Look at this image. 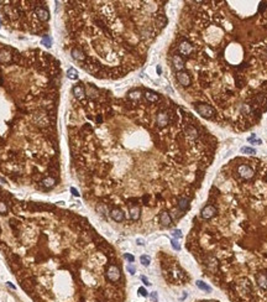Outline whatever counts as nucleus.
Returning a JSON list of instances; mask_svg holds the SVG:
<instances>
[{"label":"nucleus","instance_id":"f257e3e1","mask_svg":"<svg viewBox=\"0 0 267 302\" xmlns=\"http://www.w3.org/2000/svg\"><path fill=\"white\" fill-rule=\"evenodd\" d=\"M105 275H106V279H108V281L110 284H118L120 281V279H121V271H120L119 266L115 265V264L108 265Z\"/></svg>","mask_w":267,"mask_h":302},{"label":"nucleus","instance_id":"f03ea898","mask_svg":"<svg viewBox=\"0 0 267 302\" xmlns=\"http://www.w3.org/2000/svg\"><path fill=\"white\" fill-rule=\"evenodd\" d=\"M194 109L200 116H203L205 119H211L214 116V114H215L213 106H210L209 104H205V103H197V104H194Z\"/></svg>","mask_w":267,"mask_h":302},{"label":"nucleus","instance_id":"7ed1b4c3","mask_svg":"<svg viewBox=\"0 0 267 302\" xmlns=\"http://www.w3.org/2000/svg\"><path fill=\"white\" fill-rule=\"evenodd\" d=\"M238 174H239V176L241 177V178H244V180H250V178H252L254 177V170L250 167V166H247V165H240L239 167H238Z\"/></svg>","mask_w":267,"mask_h":302},{"label":"nucleus","instance_id":"20e7f679","mask_svg":"<svg viewBox=\"0 0 267 302\" xmlns=\"http://www.w3.org/2000/svg\"><path fill=\"white\" fill-rule=\"evenodd\" d=\"M215 214H216V208H215L214 205H211V204L205 205V207L202 209V213H200L202 218H204V219H210V218H213Z\"/></svg>","mask_w":267,"mask_h":302},{"label":"nucleus","instance_id":"39448f33","mask_svg":"<svg viewBox=\"0 0 267 302\" xmlns=\"http://www.w3.org/2000/svg\"><path fill=\"white\" fill-rule=\"evenodd\" d=\"M177 81L178 83L182 86V87H188L190 84V77L187 72L184 71H180L177 73Z\"/></svg>","mask_w":267,"mask_h":302},{"label":"nucleus","instance_id":"423d86ee","mask_svg":"<svg viewBox=\"0 0 267 302\" xmlns=\"http://www.w3.org/2000/svg\"><path fill=\"white\" fill-rule=\"evenodd\" d=\"M129 217L132 222H137L141 217V208L139 205H132L129 208Z\"/></svg>","mask_w":267,"mask_h":302},{"label":"nucleus","instance_id":"0eeeda50","mask_svg":"<svg viewBox=\"0 0 267 302\" xmlns=\"http://www.w3.org/2000/svg\"><path fill=\"white\" fill-rule=\"evenodd\" d=\"M110 217L113 218V220H115L118 223H120V222H122L125 219V214H124V212L120 208H111Z\"/></svg>","mask_w":267,"mask_h":302},{"label":"nucleus","instance_id":"6e6552de","mask_svg":"<svg viewBox=\"0 0 267 302\" xmlns=\"http://www.w3.org/2000/svg\"><path fill=\"white\" fill-rule=\"evenodd\" d=\"M178 50H179V53H180V55H183V56H189V55L192 53V51H193V47H192V45H190L189 42L183 41V42L179 45Z\"/></svg>","mask_w":267,"mask_h":302},{"label":"nucleus","instance_id":"1a4fd4ad","mask_svg":"<svg viewBox=\"0 0 267 302\" xmlns=\"http://www.w3.org/2000/svg\"><path fill=\"white\" fill-rule=\"evenodd\" d=\"M170 119H168V114L166 111H160L157 114V125L160 128H165L168 124Z\"/></svg>","mask_w":267,"mask_h":302},{"label":"nucleus","instance_id":"9d476101","mask_svg":"<svg viewBox=\"0 0 267 302\" xmlns=\"http://www.w3.org/2000/svg\"><path fill=\"white\" fill-rule=\"evenodd\" d=\"M160 223H161L162 227H166V228L172 224V218H171L168 212H162L160 214Z\"/></svg>","mask_w":267,"mask_h":302},{"label":"nucleus","instance_id":"9b49d317","mask_svg":"<svg viewBox=\"0 0 267 302\" xmlns=\"http://www.w3.org/2000/svg\"><path fill=\"white\" fill-rule=\"evenodd\" d=\"M172 63H173V67L177 70L178 72H180V71L184 68V61H183V58H182L179 55H173V57H172Z\"/></svg>","mask_w":267,"mask_h":302},{"label":"nucleus","instance_id":"f8f14e48","mask_svg":"<svg viewBox=\"0 0 267 302\" xmlns=\"http://www.w3.org/2000/svg\"><path fill=\"white\" fill-rule=\"evenodd\" d=\"M11 57H12V55H11V52H10L7 48H2V50H0V62H1V63H7V62H10V61H11Z\"/></svg>","mask_w":267,"mask_h":302},{"label":"nucleus","instance_id":"ddd939ff","mask_svg":"<svg viewBox=\"0 0 267 302\" xmlns=\"http://www.w3.org/2000/svg\"><path fill=\"white\" fill-rule=\"evenodd\" d=\"M36 15L41 21H47L50 19V14L45 7H37L36 9Z\"/></svg>","mask_w":267,"mask_h":302},{"label":"nucleus","instance_id":"4468645a","mask_svg":"<svg viewBox=\"0 0 267 302\" xmlns=\"http://www.w3.org/2000/svg\"><path fill=\"white\" fill-rule=\"evenodd\" d=\"M71 53H72V57L74 60H77V61H84L86 60V55H84V52L79 47H74Z\"/></svg>","mask_w":267,"mask_h":302},{"label":"nucleus","instance_id":"2eb2a0df","mask_svg":"<svg viewBox=\"0 0 267 302\" xmlns=\"http://www.w3.org/2000/svg\"><path fill=\"white\" fill-rule=\"evenodd\" d=\"M73 94H74V97L77 99H83L86 97V91H84V88L82 86L78 84V86L73 87Z\"/></svg>","mask_w":267,"mask_h":302},{"label":"nucleus","instance_id":"dca6fc26","mask_svg":"<svg viewBox=\"0 0 267 302\" xmlns=\"http://www.w3.org/2000/svg\"><path fill=\"white\" fill-rule=\"evenodd\" d=\"M177 207L179 210H182V212H184V210H187L188 209V207H189V201H188V198H185V197H182V198H179L177 202Z\"/></svg>","mask_w":267,"mask_h":302},{"label":"nucleus","instance_id":"f3484780","mask_svg":"<svg viewBox=\"0 0 267 302\" xmlns=\"http://www.w3.org/2000/svg\"><path fill=\"white\" fill-rule=\"evenodd\" d=\"M86 94L88 96L89 98H91V99H94V98H96L98 97V89L94 87V86H91V84H88L87 86V92H86Z\"/></svg>","mask_w":267,"mask_h":302},{"label":"nucleus","instance_id":"a211bd4d","mask_svg":"<svg viewBox=\"0 0 267 302\" xmlns=\"http://www.w3.org/2000/svg\"><path fill=\"white\" fill-rule=\"evenodd\" d=\"M185 133H187V135L190 137V139H197L198 136H199V134H198V130L194 128V126H192V125H189V126H187V129H185Z\"/></svg>","mask_w":267,"mask_h":302},{"label":"nucleus","instance_id":"6ab92c4d","mask_svg":"<svg viewBox=\"0 0 267 302\" xmlns=\"http://www.w3.org/2000/svg\"><path fill=\"white\" fill-rule=\"evenodd\" d=\"M145 98L150 101V103H156V101H158V94L155 93V92H152V91H147L145 93Z\"/></svg>","mask_w":267,"mask_h":302},{"label":"nucleus","instance_id":"aec40b11","mask_svg":"<svg viewBox=\"0 0 267 302\" xmlns=\"http://www.w3.org/2000/svg\"><path fill=\"white\" fill-rule=\"evenodd\" d=\"M67 77H68L69 79H72V81L78 79V72H77V70H76V68H68V71H67Z\"/></svg>","mask_w":267,"mask_h":302},{"label":"nucleus","instance_id":"412c9836","mask_svg":"<svg viewBox=\"0 0 267 302\" xmlns=\"http://www.w3.org/2000/svg\"><path fill=\"white\" fill-rule=\"evenodd\" d=\"M141 92L140 91H131V92H129V94H127V98L129 99H132V101H137V99H140L141 98Z\"/></svg>","mask_w":267,"mask_h":302},{"label":"nucleus","instance_id":"4be33fe9","mask_svg":"<svg viewBox=\"0 0 267 302\" xmlns=\"http://www.w3.org/2000/svg\"><path fill=\"white\" fill-rule=\"evenodd\" d=\"M9 212V205L4 200H0V215H6Z\"/></svg>","mask_w":267,"mask_h":302},{"label":"nucleus","instance_id":"5701e85b","mask_svg":"<svg viewBox=\"0 0 267 302\" xmlns=\"http://www.w3.org/2000/svg\"><path fill=\"white\" fill-rule=\"evenodd\" d=\"M266 280H267V275H265V274H261V275L257 276V282H259V285H260L261 287H264V289H266L267 287Z\"/></svg>","mask_w":267,"mask_h":302},{"label":"nucleus","instance_id":"b1692460","mask_svg":"<svg viewBox=\"0 0 267 302\" xmlns=\"http://www.w3.org/2000/svg\"><path fill=\"white\" fill-rule=\"evenodd\" d=\"M197 286L200 289V290H203V291H208V292H210L211 291V287L210 286H208L204 281H200V280H198L197 281Z\"/></svg>","mask_w":267,"mask_h":302},{"label":"nucleus","instance_id":"393cba45","mask_svg":"<svg viewBox=\"0 0 267 302\" xmlns=\"http://www.w3.org/2000/svg\"><path fill=\"white\" fill-rule=\"evenodd\" d=\"M41 43L43 45V46H46V47H51L52 46V40H51V37L50 36H43L42 37V40H41Z\"/></svg>","mask_w":267,"mask_h":302},{"label":"nucleus","instance_id":"a878e982","mask_svg":"<svg viewBox=\"0 0 267 302\" xmlns=\"http://www.w3.org/2000/svg\"><path fill=\"white\" fill-rule=\"evenodd\" d=\"M241 152L243 154H247V155H255L256 150L252 149V147H249V146H244V147H241Z\"/></svg>","mask_w":267,"mask_h":302},{"label":"nucleus","instance_id":"bb28decb","mask_svg":"<svg viewBox=\"0 0 267 302\" xmlns=\"http://www.w3.org/2000/svg\"><path fill=\"white\" fill-rule=\"evenodd\" d=\"M140 261H141V264H142L144 266H149V265H150L151 259H150V256H149V255H141Z\"/></svg>","mask_w":267,"mask_h":302},{"label":"nucleus","instance_id":"cd10ccee","mask_svg":"<svg viewBox=\"0 0 267 302\" xmlns=\"http://www.w3.org/2000/svg\"><path fill=\"white\" fill-rule=\"evenodd\" d=\"M157 22H158V24H160V26L162 27V26H165V25H166L167 20H166V17H165V16H162V15H161V16H158V17H157Z\"/></svg>","mask_w":267,"mask_h":302},{"label":"nucleus","instance_id":"c85d7f7f","mask_svg":"<svg viewBox=\"0 0 267 302\" xmlns=\"http://www.w3.org/2000/svg\"><path fill=\"white\" fill-rule=\"evenodd\" d=\"M255 136H256V135L252 134V136L249 139V141H251V142H254V144H256V145H260V144H261V140H260V139H259V140H255Z\"/></svg>","mask_w":267,"mask_h":302},{"label":"nucleus","instance_id":"c756f323","mask_svg":"<svg viewBox=\"0 0 267 302\" xmlns=\"http://www.w3.org/2000/svg\"><path fill=\"white\" fill-rule=\"evenodd\" d=\"M171 244H172V246H173V249H176V250H180V245L178 244V241H177V240H175V239H173V240L171 241Z\"/></svg>","mask_w":267,"mask_h":302},{"label":"nucleus","instance_id":"7c9ffc66","mask_svg":"<svg viewBox=\"0 0 267 302\" xmlns=\"http://www.w3.org/2000/svg\"><path fill=\"white\" fill-rule=\"evenodd\" d=\"M126 270H127V271H129L131 275H134V274L136 273V269H135L132 265H127V266H126Z\"/></svg>","mask_w":267,"mask_h":302},{"label":"nucleus","instance_id":"2f4dec72","mask_svg":"<svg viewBox=\"0 0 267 302\" xmlns=\"http://www.w3.org/2000/svg\"><path fill=\"white\" fill-rule=\"evenodd\" d=\"M139 294H140L141 296H144V297H146V296H147V291H146V289H145V287H140V289H139Z\"/></svg>","mask_w":267,"mask_h":302},{"label":"nucleus","instance_id":"473e14b6","mask_svg":"<svg viewBox=\"0 0 267 302\" xmlns=\"http://www.w3.org/2000/svg\"><path fill=\"white\" fill-rule=\"evenodd\" d=\"M173 237L175 238H182V232L179 230V229H176V230H173Z\"/></svg>","mask_w":267,"mask_h":302},{"label":"nucleus","instance_id":"72a5a7b5","mask_svg":"<svg viewBox=\"0 0 267 302\" xmlns=\"http://www.w3.org/2000/svg\"><path fill=\"white\" fill-rule=\"evenodd\" d=\"M124 258H125V259H127L130 263H134V260H135V258H134L131 254H125V255H124Z\"/></svg>","mask_w":267,"mask_h":302},{"label":"nucleus","instance_id":"f704fd0d","mask_svg":"<svg viewBox=\"0 0 267 302\" xmlns=\"http://www.w3.org/2000/svg\"><path fill=\"white\" fill-rule=\"evenodd\" d=\"M151 299H152V301L154 302L157 301V292H152V294H151Z\"/></svg>","mask_w":267,"mask_h":302},{"label":"nucleus","instance_id":"c9c22d12","mask_svg":"<svg viewBox=\"0 0 267 302\" xmlns=\"http://www.w3.org/2000/svg\"><path fill=\"white\" fill-rule=\"evenodd\" d=\"M71 192H72V193H73V196H76V197H78V196H79V193H78V191H77L76 188H73V187L71 188Z\"/></svg>","mask_w":267,"mask_h":302},{"label":"nucleus","instance_id":"e433bc0d","mask_svg":"<svg viewBox=\"0 0 267 302\" xmlns=\"http://www.w3.org/2000/svg\"><path fill=\"white\" fill-rule=\"evenodd\" d=\"M141 280L144 281V284H145V285H150V282H149V280H147V279H146L145 276H141Z\"/></svg>","mask_w":267,"mask_h":302},{"label":"nucleus","instance_id":"4c0bfd02","mask_svg":"<svg viewBox=\"0 0 267 302\" xmlns=\"http://www.w3.org/2000/svg\"><path fill=\"white\" fill-rule=\"evenodd\" d=\"M136 243H137L139 245H144V244H145V241H144V239H140V238H139V239L136 240Z\"/></svg>","mask_w":267,"mask_h":302},{"label":"nucleus","instance_id":"58836bf2","mask_svg":"<svg viewBox=\"0 0 267 302\" xmlns=\"http://www.w3.org/2000/svg\"><path fill=\"white\" fill-rule=\"evenodd\" d=\"M157 73H158V74H161V73H162V68H161L160 66H157Z\"/></svg>","mask_w":267,"mask_h":302},{"label":"nucleus","instance_id":"ea45409f","mask_svg":"<svg viewBox=\"0 0 267 302\" xmlns=\"http://www.w3.org/2000/svg\"><path fill=\"white\" fill-rule=\"evenodd\" d=\"M202 302H215V301H211V300H204V301H202Z\"/></svg>","mask_w":267,"mask_h":302},{"label":"nucleus","instance_id":"a19ab883","mask_svg":"<svg viewBox=\"0 0 267 302\" xmlns=\"http://www.w3.org/2000/svg\"><path fill=\"white\" fill-rule=\"evenodd\" d=\"M0 233H1V227H0Z\"/></svg>","mask_w":267,"mask_h":302},{"label":"nucleus","instance_id":"79ce46f5","mask_svg":"<svg viewBox=\"0 0 267 302\" xmlns=\"http://www.w3.org/2000/svg\"><path fill=\"white\" fill-rule=\"evenodd\" d=\"M266 285H267V280H266Z\"/></svg>","mask_w":267,"mask_h":302},{"label":"nucleus","instance_id":"37998d69","mask_svg":"<svg viewBox=\"0 0 267 302\" xmlns=\"http://www.w3.org/2000/svg\"><path fill=\"white\" fill-rule=\"evenodd\" d=\"M0 26H1V25H0Z\"/></svg>","mask_w":267,"mask_h":302}]
</instances>
